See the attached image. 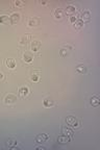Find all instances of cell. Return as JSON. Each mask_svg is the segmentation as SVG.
I'll return each instance as SVG.
<instances>
[{
    "mask_svg": "<svg viewBox=\"0 0 100 150\" xmlns=\"http://www.w3.org/2000/svg\"><path fill=\"white\" fill-rule=\"evenodd\" d=\"M83 26V21L82 20H80V19H78L75 23H74V27L75 28H77V29H79V28H81Z\"/></svg>",
    "mask_w": 100,
    "mask_h": 150,
    "instance_id": "ffe728a7",
    "label": "cell"
},
{
    "mask_svg": "<svg viewBox=\"0 0 100 150\" xmlns=\"http://www.w3.org/2000/svg\"><path fill=\"white\" fill-rule=\"evenodd\" d=\"M69 52H70V48L69 47H64V48L61 49L59 54H61V56H66V55L69 54Z\"/></svg>",
    "mask_w": 100,
    "mask_h": 150,
    "instance_id": "e0dca14e",
    "label": "cell"
},
{
    "mask_svg": "<svg viewBox=\"0 0 100 150\" xmlns=\"http://www.w3.org/2000/svg\"><path fill=\"white\" fill-rule=\"evenodd\" d=\"M16 100H17V97H16L15 95L9 94V95H6L5 98H4V103H5V104H12V103H15Z\"/></svg>",
    "mask_w": 100,
    "mask_h": 150,
    "instance_id": "7a4b0ae2",
    "label": "cell"
},
{
    "mask_svg": "<svg viewBox=\"0 0 100 150\" xmlns=\"http://www.w3.org/2000/svg\"><path fill=\"white\" fill-rule=\"evenodd\" d=\"M23 59L26 62V63H31L34 60V54L30 52V51H25L23 53Z\"/></svg>",
    "mask_w": 100,
    "mask_h": 150,
    "instance_id": "3957f363",
    "label": "cell"
},
{
    "mask_svg": "<svg viewBox=\"0 0 100 150\" xmlns=\"http://www.w3.org/2000/svg\"><path fill=\"white\" fill-rule=\"evenodd\" d=\"M76 71H77L78 73L83 74V73H85V72H86V67H84L83 65H80V66L76 67Z\"/></svg>",
    "mask_w": 100,
    "mask_h": 150,
    "instance_id": "d6986e66",
    "label": "cell"
},
{
    "mask_svg": "<svg viewBox=\"0 0 100 150\" xmlns=\"http://www.w3.org/2000/svg\"><path fill=\"white\" fill-rule=\"evenodd\" d=\"M62 133L68 135V137H70V138L73 137V131H72L70 128H68V127H63V128H62Z\"/></svg>",
    "mask_w": 100,
    "mask_h": 150,
    "instance_id": "5bb4252c",
    "label": "cell"
},
{
    "mask_svg": "<svg viewBox=\"0 0 100 150\" xmlns=\"http://www.w3.org/2000/svg\"><path fill=\"white\" fill-rule=\"evenodd\" d=\"M10 20H11V22H12L13 24L19 22V20H20V14H18V13L12 14V15L10 16Z\"/></svg>",
    "mask_w": 100,
    "mask_h": 150,
    "instance_id": "9c48e42d",
    "label": "cell"
},
{
    "mask_svg": "<svg viewBox=\"0 0 100 150\" xmlns=\"http://www.w3.org/2000/svg\"><path fill=\"white\" fill-rule=\"evenodd\" d=\"M65 121H66L67 125H69V126H71V127L77 128V127L79 126V122L77 121V119H76L74 116H68Z\"/></svg>",
    "mask_w": 100,
    "mask_h": 150,
    "instance_id": "6da1fadb",
    "label": "cell"
},
{
    "mask_svg": "<svg viewBox=\"0 0 100 150\" xmlns=\"http://www.w3.org/2000/svg\"><path fill=\"white\" fill-rule=\"evenodd\" d=\"M91 19V13L89 11H83L81 13V17H80V20H82L83 22L84 21H89Z\"/></svg>",
    "mask_w": 100,
    "mask_h": 150,
    "instance_id": "ba28073f",
    "label": "cell"
},
{
    "mask_svg": "<svg viewBox=\"0 0 100 150\" xmlns=\"http://www.w3.org/2000/svg\"><path fill=\"white\" fill-rule=\"evenodd\" d=\"M2 77H3V73H2V72H0V79H1Z\"/></svg>",
    "mask_w": 100,
    "mask_h": 150,
    "instance_id": "484cf974",
    "label": "cell"
},
{
    "mask_svg": "<svg viewBox=\"0 0 100 150\" xmlns=\"http://www.w3.org/2000/svg\"><path fill=\"white\" fill-rule=\"evenodd\" d=\"M44 105L45 106H47V107H50V106H52L53 105V100H51V99H45L44 100Z\"/></svg>",
    "mask_w": 100,
    "mask_h": 150,
    "instance_id": "7402d4cb",
    "label": "cell"
},
{
    "mask_svg": "<svg viewBox=\"0 0 100 150\" xmlns=\"http://www.w3.org/2000/svg\"><path fill=\"white\" fill-rule=\"evenodd\" d=\"M76 11H77V9L74 5H68L67 9H66V13L68 15H73V14L76 13Z\"/></svg>",
    "mask_w": 100,
    "mask_h": 150,
    "instance_id": "4fadbf2b",
    "label": "cell"
},
{
    "mask_svg": "<svg viewBox=\"0 0 100 150\" xmlns=\"http://www.w3.org/2000/svg\"><path fill=\"white\" fill-rule=\"evenodd\" d=\"M49 139V137H48V134H45V133H42V134H38L37 137H36V142L37 143H44V142H46L47 140Z\"/></svg>",
    "mask_w": 100,
    "mask_h": 150,
    "instance_id": "5b68a950",
    "label": "cell"
},
{
    "mask_svg": "<svg viewBox=\"0 0 100 150\" xmlns=\"http://www.w3.org/2000/svg\"><path fill=\"white\" fill-rule=\"evenodd\" d=\"M29 39H30V36H28V35H25V36H23V37L21 38V40H20V43H21V45H24V44H26V43L29 41Z\"/></svg>",
    "mask_w": 100,
    "mask_h": 150,
    "instance_id": "ac0fdd59",
    "label": "cell"
},
{
    "mask_svg": "<svg viewBox=\"0 0 100 150\" xmlns=\"http://www.w3.org/2000/svg\"><path fill=\"white\" fill-rule=\"evenodd\" d=\"M40 48H41V43L39 41L35 40L30 43V49L32 51H38V50H40Z\"/></svg>",
    "mask_w": 100,
    "mask_h": 150,
    "instance_id": "8992f818",
    "label": "cell"
},
{
    "mask_svg": "<svg viewBox=\"0 0 100 150\" xmlns=\"http://www.w3.org/2000/svg\"><path fill=\"white\" fill-rule=\"evenodd\" d=\"M17 144H18V142H17V140H16V139H14V138L9 139V140H8V142H6V145H8L10 148H14L15 146H17Z\"/></svg>",
    "mask_w": 100,
    "mask_h": 150,
    "instance_id": "7c38bea8",
    "label": "cell"
},
{
    "mask_svg": "<svg viewBox=\"0 0 100 150\" xmlns=\"http://www.w3.org/2000/svg\"><path fill=\"white\" fill-rule=\"evenodd\" d=\"M100 103V99L98 96H93L91 99H90V104L92 106H98Z\"/></svg>",
    "mask_w": 100,
    "mask_h": 150,
    "instance_id": "8fae6325",
    "label": "cell"
},
{
    "mask_svg": "<svg viewBox=\"0 0 100 150\" xmlns=\"http://www.w3.org/2000/svg\"><path fill=\"white\" fill-rule=\"evenodd\" d=\"M53 16H54L55 19H59V20H61V19L64 17V12H63V10H62V9H55L54 12H53Z\"/></svg>",
    "mask_w": 100,
    "mask_h": 150,
    "instance_id": "52a82bcc",
    "label": "cell"
},
{
    "mask_svg": "<svg viewBox=\"0 0 100 150\" xmlns=\"http://www.w3.org/2000/svg\"><path fill=\"white\" fill-rule=\"evenodd\" d=\"M70 140H71V138L66 134H61L57 137V142L59 144H67L68 142H70Z\"/></svg>",
    "mask_w": 100,
    "mask_h": 150,
    "instance_id": "277c9868",
    "label": "cell"
},
{
    "mask_svg": "<svg viewBox=\"0 0 100 150\" xmlns=\"http://www.w3.org/2000/svg\"><path fill=\"white\" fill-rule=\"evenodd\" d=\"M31 80L32 81H38L39 80V75L38 74H34L32 76H31Z\"/></svg>",
    "mask_w": 100,
    "mask_h": 150,
    "instance_id": "d4e9b609",
    "label": "cell"
},
{
    "mask_svg": "<svg viewBox=\"0 0 100 150\" xmlns=\"http://www.w3.org/2000/svg\"><path fill=\"white\" fill-rule=\"evenodd\" d=\"M28 93H29V89L27 88V87H21L20 89H19V94H20V96L21 97H26L27 95H28Z\"/></svg>",
    "mask_w": 100,
    "mask_h": 150,
    "instance_id": "30bf717a",
    "label": "cell"
},
{
    "mask_svg": "<svg viewBox=\"0 0 100 150\" xmlns=\"http://www.w3.org/2000/svg\"><path fill=\"white\" fill-rule=\"evenodd\" d=\"M15 5H16V6H23V5H24V2L20 1V0H16V1H15Z\"/></svg>",
    "mask_w": 100,
    "mask_h": 150,
    "instance_id": "603a6c76",
    "label": "cell"
},
{
    "mask_svg": "<svg viewBox=\"0 0 100 150\" xmlns=\"http://www.w3.org/2000/svg\"><path fill=\"white\" fill-rule=\"evenodd\" d=\"M77 20H78V18H77L76 16H71V17H70V22H71V23H73V24H74V23H75Z\"/></svg>",
    "mask_w": 100,
    "mask_h": 150,
    "instance_id": "cb8c5ba5",
    "label": "cell"
},
{
    "mask_svg": "<svg viewBox=\"0 0 100 150\" xmlns=\"http://www.w3.org/2000/svg\"><path fill=\"white\" fill-rule=\"evenodd\" d=\"M10 20V16L8 15H2V16H0V23H6L8 21Z\"/></svg>",
    "mask_w": 100,
    "mask_h": 150,
    "instance_id": "44dd1931",
    "label": "cell"
},
{
    "mask_svg": "<svg viewBox=\"0 0 100 150\" xmlns=\"http://www.w3.org/2000/svg\"><path fill=\"white\" fill-rule=\"evenodd\" d=\"M6 66H8L10 69H15V67H16V62H15V59H13V58H8V59H6Z\"/></svg>",
    "mask_w": 100,
    "mask_h": 150,
    "instance_id": "9a60e30c",
    "label": "cell"
},
{
    "mask_svg": "<svg viewBox=\"0 0 100 150\" xmlns=\"http://www.w3.org/2000/svg\"><path fill=\"white\" fill-rule=\"evenodd\" d=\"M39 22H40V20H39V19L31 18V19H29V20H28V26H30V27H32V26H37V25L39 24Z\"/></svg>",
    "mask_w": 100,
    "mask_h": 150,
    "instance_id": "2e32d148",
    "label": "cell"
}]
</instances>
